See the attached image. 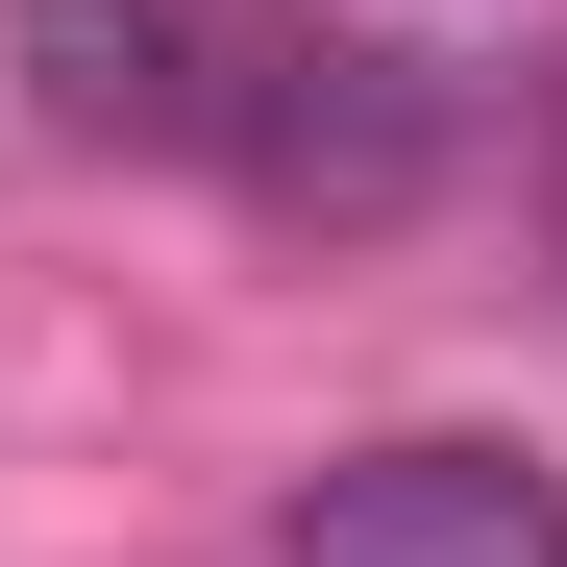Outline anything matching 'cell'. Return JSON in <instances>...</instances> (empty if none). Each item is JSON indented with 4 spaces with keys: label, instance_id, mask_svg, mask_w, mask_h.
Masks as SVG:
<instances>
[{
    "label": "cell",
    "instance_id": "obj_1",
    "mask_svg": "<svg viewBox=\"0 0 567 567\" xmlns=\"http://www.w3.org/2000/svg\"><path fill=\"white\" fill-rule=\"evenodd\" d=\"M223 173H247L271 223L370 247V223H420L444 173H468V74L395 50V25H271V50H247V100H223Z\"/></svg>",
    "mask_w": 567,
    "mask_h": 567
},
{
    "label": "cell",
    "instance_id": "obj_2",
    "mask_svg": "<svg viewBox=\"0 0 567 567\" xmlns=\"http://www.w3.org/2000/svg\"><path fill=\"white\" fill-rule=\"evenodd\" d=\"M271 567H567V468L468 444V420H395V444H321L271 494Z\"/></svg>",
    "mask_w": 567,
    "mask_h": 567
},
{
    "label": "cell",
    "instance_id": "obj_3",
    "mask_svg": "<svg viewBox=\"0 0 567 567\" xmlns=\"http://www.w3.org/2000/svg\"><path fill=\"white\" fill-rule=\"evenodd\" d=\"M247 0H0V74L74 124V148H223V100H247Z\"/></svg>",
    "mask_w": 567,
    "mask_h": 567
},
{
    "label": "cell",
    "instance_id": "obj_4",
    "mask_svg": "<svg viewBox=\"0 0 567 567\" xmlns=\"http://www.w3.org/2000/svg\"><path fill=\"white\" fill-rule=\"evenodd\" d=\"M543 148H567V100H543Z\"/></svg>",
    "mask_w": 567,
    "mask_h": 567
}]
</instances>
